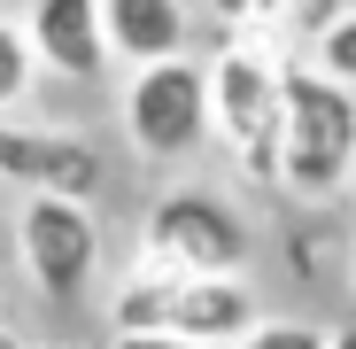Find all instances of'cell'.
<instances>
[{
    "instance_id": "15",
    "label": "cell",
    "mask_w": 356,
    "mask_h": 349,
    "mask_svg": "<svg viewBox=\"0 0 356 349\" xmlns=\"http://www.w3.org/2000/svg\"><path fill=\"white\" fill-rule=\"evenodd\" d=\"M108 349H194V341L163 326V334H108Z\"/></svg>"
},
{
    "instance_id": "5",
    "label": "cell",
    "mask_w": 356,
    "mask_h": 349,
    "mask_svg": "<svg viewBox=\"0 0 356 349\" xmlns=\"http://www.w3.org/2000/svg\"><path fill=\"white\" fill-rule=\"evenodd\" d=\"M16 264L47 303H78L101 272V217L93 202L63 194H24L16 202Z\"/></svg>"
},
{
    "instance_id": "17",
    "label": "cell",
    "mask_w": 356,
    "mask_h": 349,
    "mask_svg": "<svg viewBox=\"0 0 356 349\" xmlns=\"http://www.w3.org/2000/svg\"><path fill=\"white\" fill-rule=\"evenodd\" d=\"M325 349H356V318H348V326H333V334H325Z\"/></svg>"
},
{
    "instance_id": "19",
    "label": "cell",
    "mask_w": 356,
    "mask_h": 349,
    "mask_svg": "<svg viewBox=\"0 0 356 349\" xmlns=\"http://www.w3.org/2000/svg\"><path fill=\"white\" fill-rule=\"evenodd\" d=\"M279 8H286V0H256V24H279Z\"/></svg>"
},
{
    "instance_id": "16",
    "label": "cell",
    "mask_w": 356,
    "mask_h": 349,
    "mask_svg": "<svg viewBox=\"0 0 356 349\" xmlns=\"http://www.w3.org/2000/svg\"><path fill=\"white\" fill-rule=\"evenodd\" d=\"M202 8H209L225 31H248V24H256V0H202Z\"/></svg>"
},
{
    "instance_id": "14",
    "label": "cell",
    "mask_w": 356,
    "mask_h": 349,
    "mask_svg": "<svg viewBox=\"0 0 356 349\" xmlns=\"http://www.w3.org/2000/svg\"><path fill=\"white\" fill-rule=\"evenodd\" d=\"M348 8H356V0H286V8H279V31H310V39H318V31H325L333 16H348Z\"/></svg>"
},
{
    "instance_id": "2",
    "label": "cell",
    "mask_w": 356,
    "mask_h": 349,
    "mask_svg": "<svg viewBox=\"0 0 356 349\" xmlns=\"http://www.w3.org/2000/svg\"><path fill=\"white\" fill-rule=\"evenodd\" d=\"M348 179H356V93L294 54L286 63V125H279V194L333 202Z\"/></svg>"
},
{
    "instance_id": "1",
    "label": "cell",
    "mask_w": 356,
    "mask_h": 349,
    "mask_svg": "<svg viewBox=\"0 0 356 349\" xmlns=\"http://www.w3.org/2000/svg\"><path fill=\"white\" fill-rule=\"evenodd\" d=\"M286 63L294 54H279V24L225 31V47L209 54V125H217V148L232 155V171L248 187H279Z\"/></svg>"
},
{
    "instance_id": "7",
    "label": "cell",
    "mask_w": 356,
    "mask_h": 349,
    "mask_svg": "<svg viewBox=\"0 0 356 349\" xmlns=\"http://www.w3.org/2000/svg\"><path fill=\"white\" fill-rule=\"evenodd\" d=\"M24 31H31V54L39 70L54 78H108V39H101V0H24Z\"/></svg>"
},
{
    "instance_id": "21",
    "label": "cell",
    "mask_w": 356,
    "mask_h": 349,
    "mask_svg": "<svg viewBox=\"0 0 356 349\" xmlns=\"http://www.w3.org/2000/svg\"><path fill=\"white\" fill-rule=\"evenodd\" d=\"M31 349H47V341H31Z\"/></svg>"
},
{
    "instance_id": "9",
    "label": "cell",
    "mask_w": 356,
    "mask_h": 349,
    "mask_svg": "<svg viewBox=\"0 0 356 349\" xmlns=\"http://www.w3.org/2000/svg\"><path fill=\"white\" fill-rule=\"evenodd\" d=\"M101 39L108 63L124 70H155L194 54V0H101Z\"/></svg>"
},
{
    "instance_id": "18",
    "label": "cell",
    "mask_w": 356,
    "mask_h": 349,
    "mask_svg": "<svg viewBox=\"0 0 356 349\" xmlns=\"http://www.w3.org/2000/svg\"><path fill=\"white\" fill-rule=\"evenodd\" d=\"M0 349H31V341H24V334H16L8 318H0Z\"/></svg>"
},
{
    "instance_id": "8",
    "label": "cell",
    "mask_w": 356,
    "mask_h": 349,
    "mask_svg": "<svg viewBox=\"0 0 356 349\" xmlns=\"http://www.w3.org/2000/svg\"><path fill=\"white\" fill-rule=\"evenodd\" d=\"M264 295L248 272H225V279H178V303H170V334H186L194 349H241L264 326Z\"/></svg>"
},
{
    "instance_id": "20",
    "label": "cell",
    "mask_w": 356,
    "mask_h": 349,
    "mask_svg": "<svg viewBox=\"0 0 356 349\" xmlns=\"http://www.w3.org/2000/svg\"><path fill=\"white\" fill-rule=\"evenodd\" d=\"M348 279H356V241H348Z\"/></svg>"
},
{
    "instance_id": "10",
    "label": "cell",
    "mask_w": 356,
    "mask_h": 349,
    "mask_svg": "<svg viewBox=\"0 0 356 349\" xmlns=\"http://www.w3.org/2000/svg\"><path fill=\"white\" fill-rule=\"evenodd\" d=\"M170 303H178V272L132 249L124 272H116V287H108V334H163Z\"/></svg>"
},
{
    "instance_id": "4",
    "label": "cell",
    "mask_w": 356,
    "mask_h": 349,
    "mask_svg": "<svg viewBox=\"0 0 356 349\" xmlns=\"http://www.w3.org/2000/svg\"><path fill=\"white\" fill-rule=\"evenodd\" d=\"M256 233L248 217L232 210L209 187H170L140 210V256L170 264L178 279H225V272H248Z\"/></svg>"
},
{
    "instance_id": "3",
    "label": "cell",
    "mask_w": 356,
    "mask_h": 349,
    "mask_svg": "<svg viewBox=\"0 0 356 349\" xmlns=\"http://www.w3.org/2000/svg\"><path fill=\"white\" fill-rule=\"evenodd\" d=\"M116 125H124V148L140 163H194L202 148H217V125H209V54H178V63L132 70L124 101H116Z\"/></svg>"
},
{
    "instance_id": "12",
    "label": "cell",
    "mask_w": 356,
    "mask_h": 349,
    "mask_svg": "<svg viewBox=\"0 0 356 349\" xmlns=\"http://www.w3.org/2000/svg\"><path fill=\"white\" fill-rule=\"evenodd\" d=\"M310 70H325L333 86H348V93H356V8H348V16H333V24L310 39Z\"/></svg>"
},
{
    "instance_id": "13",
    "label": "cell",
    "mask_w": 356,
    "mask_h": 349,
    "mask_svg": "<svg viewBox=\"0 0 356 349\" xmlns=\"http://www.w3.org/2000/svg\"><path fill=\"white\" fill-rule=\"evenodd\" d=\"M325 334L333 326H318V318H264L241 349H325Z\"/></svg>"
},
{
    "instance_id": "6",
    "label": "cell",
    "mask_w": 356,
    "mask_h": 349,
    "mask_svg": "<svg viewBox=\"0 0 356 349\" xmlns=\"http://www.w3.org/2000/svg\"><path fill=\"white\" fill-rule=\"evenodd\" d=\"M101 148L70 125H24V116H0V179L24 187V194H63L86 202L101 194Z\"/></svg>"
},
{
    "instance_id": "11",
    "label": "cell",
    "mask_w": 356,
    "mask_h": 349,
    "mask_svg": "<svg viewBox=\"0 0 356 349\" xmlns=\"http://www.w3.org/2000/svg\"><path fill=\"white\" fill-rule=\"evenodd\" d=\"M31 93H39V54H31V31H24V16H8V8H0V116H16Z\"/></svg>"
}]
</instances>
